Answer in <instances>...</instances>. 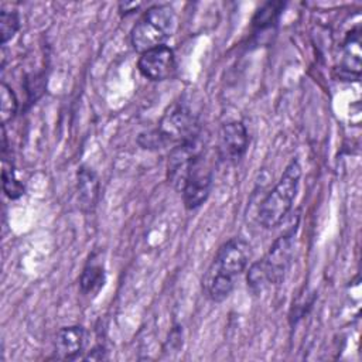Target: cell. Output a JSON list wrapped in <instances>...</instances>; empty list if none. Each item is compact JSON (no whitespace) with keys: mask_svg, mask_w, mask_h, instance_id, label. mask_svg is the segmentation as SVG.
<instances>
[{"mask_svg":"<svg viewBox=\"0 0 362 362\" xmlns=\"http://www.w3.org/2000/svg\"><path fill=\"white\" fill-rule=\"evenodd\" d=\"M76 192H78V202L83 212L89 214L93 212L100 194V184L96 173L86 167L81 165L76 173Z\"/></svg>","mask_w":362,"mask_h":362,"instance_id":"8fae6325","label":"cell"},{"mask_svg":"<svg viewBox=\"0 0 362 362\" xmlns=\"http://www.w3.org/2000/svg\"><path fill=\"white\" fill-rule=\"evenodd\" d=\"M177 27V17L168 4H156L148 7L137 20L130 31L133 48L143 54L160 45L173 35Z\"/></svg>","mask_w":362,"mask_h":362,"instance_id":"277c9868","label":"cell"},{"mask_svg":"<svg viewBox=\"0 0 362 362\" xmlns=\"http://www.w3.org/2000/svg\"><path fill=\"white\" fill-rule=\"evenodd\" d=\"M86 339V331L81 325H69L62 327L57 335L54 342V354L57 359L72 361L76 359L83 351Z\"/></svg>","mask_w":362,"mask_h":362,"instance_id":"30bf717a","label":"cell"},{"mask_svg":"<svg viewBox=\"0 0 362 362\" xmlns=\"http://www.w3.org/2000/svg\"><path fill=\"white\" fill-rule=\"evenodd\" d=\"M106 354H107L106 348H105L102 344H99V345L93 346V348L89 351V354L85 356V359H96V361L106 359V358H107Z\"/></svg>","mask_w":362,"mask_h":362,"instance_id":"ac0fdd59","label":"cell"},{"mask_svg":"<svg viewBox=\"0 0 362 362\" xmlns=\"http://www.w3.org/2000/svg\"><path fill=\"white\" fill-rule=\"evenodd\" d=\"M250 259L252 246L249 242L240 236H235L219 246L211 267L235 279L246 270Z\"/></svg>","mask_w":362,"mask_h":362,"instance_id":"52a82bcc","label":"cell"},{"mask_svg":"<svg viewBox=\"0 0 362 362\" xmlns=\"http://www.w3.org/2000/svg\"><path fill=\"white\" fill-rule=\"evenodd\" d=\"M235 286V279L229 277L214 267H208L204 280H202V287L206 294V297L214 301V303H221L223 301L233 290Z\"/></svg>","mask_w":362,"mask_h":362,"instance_id":"7c38bea8","label":"cell"},{"mask_svg":"<svg viewBox=\"0 0 362 362\" xmlns=\"http://www.w3.org/2000/svg\"><path fill=\"white\" fill-rule=\"evenodd\" d=\"M18 102L13 89L6 83L1 82L0 85V116H1V126H6L11 122L17 113Z\"/></svg>","mask_w":362,"mask_h":362,"instance_id":"9a60e30c","label":"cell"},{"mask_svg":"<svg viewBox=\"0 0 362 362\" xmlns=\"http://www.w3.org/2000/svg\"><path fill=\"white\" fill-rule=\"evenodd\" d=\"M297 225L280 235L267 253L252 263L247 270V287L253 294H260L273 284H280L287 276L294 256Z\"/></svg>","mask_w":362,"mask_h":362,"instance_id":"6da1fadb","label":"cell"},{"mask_svg":"<svg viewBox=\"0 0 362 362\" xmlns=\"http://www.w3.org/2000/svg\"><path fill=\"white\" fill-rule=\"evenodd\" d=\"M214 182V170L205 154L202 153L191 165L185 182L181 188L184 205L187 209L199 208L212 189Z\"/></svg>","mask_w":362,"mask_h":362,"instance_id":"5b68a950","label":"cell"},{"mask_svg":"<svg viewBox=\"0 0 362 362\" xmlns=\"http://www.w3.org/2000/svg\"><path fill=\"white\" fill-rule=\"evenodd\" d=\"M284 8V3L281 1H269L263 7H260L253 17V27L256 30H264L272 27L274 21H277L281 10Z\"/></svg>","mask_w":362,"mask_h":362,"instance_id":"5bb4252c","label":"cell"},{"mask_svg":"<svg viewBox=\"0 0 362 362\" xmlns=\"http://www.w3.org/2000/svg\"><path fill=\"white\" fill-rule=\"evenodd\" d=\"M1 181H3V191L10 199H17L25 192L24 184L16 177L14 168L7 167L4 164L1 171Z\"/></svg>","mask_w":362,"mask_h":362,"instance_id":"2e32d148","label":"cell"},{"mask_svg":"<svg viewBox=\"0 0 362 362\" xmlns=\"http://www.w3.org/2000/svg\"><path fill=\"white\" fill-rule=\"evenodd\" d=\"M249 147V133L242 122H228L218 133V157L225 163H238Z\"/></svg>","mask_w":362,"mask_h":362,"instance_id":"ba28073f","label":"cell"},{"mask_svg":"<svg viewBox=\"0 0 362 362\" xmlns=\"http://www.w3.org/2000/svg\"><path fill=\"white\" fill-rule=\"evenodd\" d=\"M20 28V18L17 11L11 10H1L0 11V35H1V45L10 41Z\"/></svg>","mask_w":362,"mask_h":362,"instance_id":"e0dca14e","label":"cell"},{"mask_svg":"<svg viewBox=\"0 0 362 362\" xmlns=\"http://www.w3.org/2000/svg\"><path fill=\"white\" fill-rule=\"evenodd\" d=\"M301 165L297 158H293L274 188L260 202L257 212V222L264 229L276 228L283 222L293 208L301 180Z\"/></svg>","mask_w":362,"mask_h":362,"instance_id":"3957f363","label":"cell"},{"mask_svg":"<svg viewBox=\"0 0 362 362\" xmlns=\"http://www.w3.org/2000/svg\"><path fill=\"white\" fill-rule=\"evenodd\" d=\"M198 134L201 129L197 115L184 102H175L164 113L156 130L139 136V144L143 148H163L168 144L174 147Z\"/></svg>","mask_w":362,"mask_h":362,"instance_id":"7a4b0ae2","label":"cell"},{"mask_svg":"<svg viewBox=\"0 0 362 362\" xmlns=\"http://www.w3.org/2000/svg\"><path fill=\"white\" fill-rule=\"evenodd\" d=\"M202 153L204 143L201 141V134L188 139L171 148L167 161V180L177 191H181L192 163Z\"/></svg>","mask_w":362,"mask_h":362,"instance_id":"8992f818","label":"cell"},{"mask_svg":"<svg viewBox=\"0 0 362 362\" xmlns=\"http://www.w3.org/2000/svg\"><path fill=\"white\" fill-rule=\"evenodd\" d=\"M137 68L140 74L154 82L165 81L175 72L174 51L167 45H160L140 54Z\"/></svg>","mask_w":362,"mask_h":362,"instance_id":"9c48e42d","label":"cell"},{"mask_svg":"<svg viewBox=\"0 0 362 362\" xmlns=\"http://www.w3.org/2000/svg\"><path fill=\"white\" fill-rule=\"evenodd\" d=\"M105 283V269L100 263L89 260L83 267L82 274L79 277L81 291L83 294H95L100 290Z\"/></svg>","mask_w":362,"mask_h":362,"instance_id":"4fadbf2b","label":"cell"}]
</instances>
